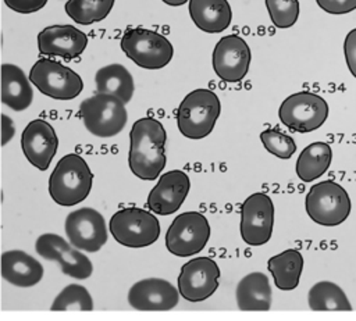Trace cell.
<instances>
[{
    "instance_id": "6da1fadb",
    "label": "cell",
    "mask_w": 356,
    "mask_h": 321,
    "mask_svg": "<svg viewBox=\"0 0 356 321\" xmlns=\"http://www.w3.org/2000/svg\"><path fill=\"white\" fill-rule=\"evenodd\" d=\"M167 133L163 124L152 117L134 122L129 131L128 164L132 174L145 181H154L165 167Z\"/></svg>"
},
{
    "instance_id": "7a4b0ae2",
    "label": "cell",
    "mask_w": 356,
    "mask_h": 321,
    "mask_svg": "<svg viewBox=\"0 0 356 321\" xmlns=\"http://www.w3.org/2000/svg\"><path fill=\"white\" fill-rule=\"evenodd\" d=\"M93 174L76 153L58 160L49 178V195L60 206L71 207L83 201L92 190Z\"/></svg>"
},
{
    "instance_id": "3957f363",
    "label": "cell",
    "mask_w": 356,
    "mask_h": 321,
    "mask_svg": "<svg viewBox=\"0 0 356 321\" xmlns=\"http://www.w3.org/2000/svg\"><path fill=\"white\" fill-rule=\"evenodd\" d=\"M221 103L210 89H195L181 101L177 111V126L188 139L209 136L220 117Z\"/></svg>"
},
{
    "instance_id": "277c9868",
    "label": "cell",
    "mask_w": 356,
    "mask_h": 321,
    "mask_svg": "<svg viewBox=\"0 0 356 321\" xmlns=\"http://www.w3.org/2000/svg\"><path fill=\"white\" fill-rule=\"evenodd\" d=\"M305 208L316 224L337 227L349 217L352 201L339 183L327 179L310 188L305 199Z\"/></svg>"
},
{
    "instance_id": "5b68a950",
    "label": "cell",
    "mask_w": 356,
    "mask_h": 321,
    "mask_svg": "<svg viewBox=\"0 0 356 321\" xmlns=\"http://www.w3.org/2000/svg\"><path fill=\"white\" fill-rule=\"evenodd\" d=\"M120 46L129 60L145 69L165 67L174 54V47L165 36L146 28L127 29Z\"/></svg>"
},
{
    "instance_id": "8992f818",
    "label": "cell",
    "mask_w": 356,
    "mask_h": 321,
    "mask_svg": "<svg viewBox=\"0 0 356 321\" xmlns=\"http://www.w3.org/2000/svg\"><path fill=\"white\" fill-rule=\"evenodd\" d=\"M79 117L85 128L99 138L115 136L128 121L125 103L107 93H96L85 99L79 106Z\"/></svg>"
},
{
    "instance_id": "52a82bcc",
    "label": "cell",
    "mask_w": 356,
    "mask_h": 321,
    "mask_svg": "<svg viewBox=\"0 0 356 321\" xmlns=\"http://www.w3.org/2000/svg\"><path fill=\"white\" fill-rule=\"evenodd\" d=\"M152 213L138 207L118 210L108 224L113 238L120 245L132 249L153 245L160 236V222Z\"/></svg>"
},
{
    "instance_id": "ba28073f",
    "label": "cell",
    "mask_w": 356,
    "mask_h": 321,
    "mask_svg": "<svg viewBox=\"0 0 356 321\" xmlns=\"http://www.w3.org/2000/svg\"><path fill=\"white\" fill-rule=\"evenodd\" d=\"M31 82L40 93L56 100H72L83 89L82 78L51 58H39L29 71Z\"/></svg>"
},
{
    "instance_id": "9c48e42d",
    "label": "cell",
    "mask_w": 356,
    "mask_h": 321,
    "mask_svg": "<svg viewBox=\"0 0 356 321\" xmlns=\"http://www.w3.org/2000/svg\"><path fill=\"white\" fill-rule=\"evenodd\" d=\"M210 224L199 211L178 214L165 233L167 250L178 257H189L204 249L210 239Z\"/></svg>"
},
{
    "instance_id": "30bf717a",
    "label": "cell",
    "mask_w": 356,
    "mask_h": 321,
    "mask_svg": "<svg viewBox=\"0 0 356 321\" xmlns=\"http://www.w3.org/2000/svg\"><path fill=\"white\" fill-rule=\"evenodd\" d=\"M328 111V104L321 96L312 92H298L281 103L278 117L291 131L312 132L325 122Z\"/></svg>"
},
{
    "instance_id": "8fae6325",
    "label": "cell",
    "mask_w": 356,
    "mask_h": 321,
    "mask_svg": "<svg viewBox=\"0 0 356 321\" xmlns=\"http://www.w3.org/2000/svg\"><path fill=\"white\" fill-rule=\"evenodd\" d=\"M68 242L82 252H99L107 242V228L103 215L92 207L71 211L64 222Z\"/></svg>"
},
{
    "instance_id": "7c38bea8",
    "label": "cell",
    "mask_w": 356,
    "mask_h": 321,
    "mask_svg": "<svg viewBox=\"0 0 356 321\" xmlns=\"http://www.w3.org/2000/svg\"><path fill=\"white\" fill-rule=\"evenodd\" d=\"M274 227V204L266 193L250 195L241 207V236L250 246L270 240Z\"/></svg>"
},
{
    "instance_id": "4fadbf2b",
    "label": "cell",
    "mask_w": 356,
    "mask_h": 321,
    "mask_svg": "<svg viewBox=\"0 0 356 321\" xmlns=\"http://www.w3.org/2000/svg\"><path fill=\"white\" fill-rule=\"evenodd\" d=\"M36 253L50 261H57L63 274L75 279H86L93 272L92 261L82 250L72 247L63 236L57 233H43L36 239Z\"/></svg>"
},
{
    "instance_id": "5bb4252c",
    "label": "cell",
    "mask_w": 356,
    "mask_h": 321,
    "mask_svg": "<svg viewBox=\"0 0 356 321\" xmlns=\"http://www.w3.org/2000/svg\"><path fill=\"white\" fill-rule=\"evenodd\" d=\"M220 268L210 257H196L181 267L177 283L179 295L188 302H202L218 288Z\"/></svg>"
},
{
    "instance_id": "9a60e30c",
    "label": "cell",
    "mask_w": 356,
    "mask_h": 321,
    "mask_svg": "<svg viewBox=\"0 0 356 321\" xmlns=\"http://www.w3.org/2000/svg\"><path fill=\"white\" fill-rule=\"evenodd\" d=\"M250 49L248 43L238 35L222 36L213 50V69L224 82L242 81L250 65Z\"/></svg>"
},
{
    "instance_id": "2e32d148",
    "label": "cell",
    "mask_w": 356,
    "mask_h": 321,
    "mask_svg": "<svg viewBox=\"0 0 356 321\" xmlns=\"http://www.w3.org/2000/svg\"><path fill=\"white\" fill-rule=\"evenodd\" d=\"M21 149L35 168L46 171L58 149V138L54 128L42 118L31 121L22 131Z\"/></svg>"
},
{
    "instance_id": "e0dca14e",
    "label": "cell",
    "mask_w": 356,
    "mask_h": 321,
    "mask_svg": "<svg viewBox=\"0 0 356 321\" xmlns=\"http://www.w3.org/2000/svg\"><path fill=\"white\" fill-rule=\"evenodd\" d=\"M179 290L167 279L146 278L135 282L128 292L131 307L142 311H165L178 304Z\"/></svg>"
},
{
    "instance_id": "ac0fdd59",
    "label": "cell",
    "mask_w": 356,
    "mask_h": 321,
    "mask_svg": "<svg viewBox=\"0 0 356 321\" xmlns=\"http://www.w3.org/2000/svg\"><path fill=\"white\" fill-rule=\"evenodd\" d=\"M189 189V176L181 170H171L163 174L149 192L146 206L157 215L174 214L185 201Z\"/></svg>"
},
{
    "instance_id": "d6986e66",
    "label": "cell",
    "mask_w": 356,
    "mask_h": 321,
    "mask_svg": "<svg viewBox=\"0 0 356 321\" xmlns=\"http://www.w3.org/2000/svg\"><path fill=\"white\" fill-rule=\"evenodd\" d=\"M88 36L74 25H50L38 33V49L43 56L72 60L83 53Z\"/></svg>"
},
{
    "instance_id": "ffe728a7",
    "label": "cell",
    "mask_w": 356,
    "mask_h": 321,
    "mask_svg": "<svg viewBox=\"0 0 356 321\" xmlns=\"http://www.w3.org/2000/svg\"><path fill=\"white\" fill-rule=\"evenodd\" d=\"M43 272V265L22 250H7L1 254V277L14 286H33L40 282Z\"/></svg>"
},
{
    "instance_id": "44dd1931",
    "label": "cell",
    "mask_w": 356,
    "mask_h": 321,
    "mask_svg": "<svg viewBox=\"0 0 356 321\" xmlns=\"http://www.w3.org/2000/svg\"><path fill=\"white\" fill-rule=\"evenodd\" d=\"M188 10L193 24L207 33L222 32L232 19V10L227 0H189Z\"/></svg>"
},
{
    "instance_id": "7402d4cb",
    "label": "cell",
    "mask_w": 356,
    "mask_h": 321,
    "mask_svg": "<svg viewBox=\"0 0 356 321\" xmlns=\"http://www.w3.org/2000/svg\"><path fill=\"white\" fill-rule=\"evenodd\" d=\"M33 90L31 79L14 64L1 65V101L14 111H22L31 106Z\"/></svg>"
},
{
    "instance_id": "603a6c76",
    "label": "cell",
    "mask_w": 356,
    "mask_h": 321,
    "mask_svg": "<svg viewBox=\"0 0 356 321\" xmlns=\"http://www.w3.org/2000/svg\"><path fill=\"white\" fill-rule=\"evenodd\" d=\"M236 304L242 311H266L271 307V286L263 272H250L236 285Z\"/></svg>"
},
{
    "instance_id": "cb8c5ba5",
    "label": "cell",
    "mask_w": 356,
    "mask_h": 321,
    "mask_svg": "<svg viewBox=\"0 0 356 321\" xmlns=\"http://www.w3.org/2000/svg\"><path fill=\"white\" fill-rule=\"evenodd\" d=\"M267 268L278 289L292 290L299 285L303 271V256L295 249L284 250L268 258Z\"/></svg>"
},
{
    "instance_id": "d4e9b609",
    "label": "cell",
    "mask_w": 356,
    "mask_h": 321,
    "mask_svg": "<svg viewBox=\"0 0 356 321\" xmlns=\"http://www.w3.org/2000/svg\"><path fill=\"white\" fill-rule=\"evenodd\" d=\"M96 92L121 99L125 104L132 99L135 85L131 72L121 64H108L97 69L95 75Z\"/></svg>"
},
{
    "instance_id": "484cf974",
    "label": "cell",
    "mask_w": 356,
    "mask_h": 321,
    "mask_svg": "<svg viewBox=\"0 0 356 321\" xmlns=\"http://www.w3.org/2000/svg\"><path fill=\"white\" fill-rule=\"evenodd\" d=\"M332 150L325 142H314L306 146L296 160V175L303 182L320 178L330 167Z\"/></svg>"
},
{
    "instance_id": "4316f807",
    "label": "cell",
    "mask_w": 356,
    "mask_h": 321,
    "mask_svg": "<svg viewBox=\"0 0 356 321\" xmlns=\"http://www.w3.org/2000/svg\"><path fill=\"white\" fill-rule=\"evenodd\" d=\"M309 307L314 311H350L352 306L345 292L334 282L320 281L307 293Z\"/></svg>"
},
{
    "instance_id": "83f0119b",
    "label": "cell",
    "mask_w": 356,
    "mask_h": 321,
    "mask_svg": "<svg viewBox=\"0 0 356 321\" xmlns=\"http://www.w3.org/2000/svg\"><path fill=\"white\" fill-rule=\"evenodd\" d=\"M114 6V0H68L64 6L68 17L79 25H90L104 19Z\"/></svg>"
},
{
    "instance_id": "f1b7e54d",
    "label": "cell",
    "mask_w": 356,
    "mask_h": 321,
    "mask_svg": "<svg viewBox=\"0 0 356 321\" xmlns=\"http://www.w3.org/2000/svg\"><path fill=\"white\" fill-rule=\"evenodd\" d=\"M51 311H65V310H93V300L88 289L82 285L70 283L67 285L53 300Z\"/></svg>"
},
{
    "instance_id": "f546056e",
    "label": "cell",
    "mask_w": 356,
    "mask_h": 321,
    "mask_svg": "<svg viewBox=\"0 0 356 321\" xmlns=\"http://www.w3.org/2000/svg\"><path fill=\"white\" fill-rule=\"evenodd\" d=\"M266 7L274 26L286 29L295 25L299 17V0H266Z\"/></svg>"
},
{
    "instance_id": "4dcf8cb0",
    "label": "cell",
    "mask_w": 356,
    "mask_h": 321,
    "mask_svg": "<svg viewBox=\"0 0 356 321\" xmlns=\"http://www.w3.org/2000/svg\"><path fill=\"white\" fill-rule=\"evenodd\" d=\"M260 140L266 150L278 158L288 160L296 151V143L289 136L277 129H266L260 133Z\"/></svg>"
},
{
    "instance_id": "1f68e13d",
    "label": "cell",
    "mask_w": 356,
    "mask_h": 321,
    "mask_svg": "<svg viewBox=\"0 0 356 321\" xmlns=\"http://www.w3.org/2000/svg\"><path fill=\"white\" fill-rule=\"evenodd\" d=\"M317 6L328 14L341 15L356 10V0H316Z\"/></svg>"
},
{
    "instance_id": "d6a6232c",
    "label": "cell",
    "mask_w": 356,
    "mask_h": 321,
    "mask_svg": "<svg viewBox=\"0 0 356 321\" xmlns=\"http://www.w3.org/2000/svg\"><path fill=\"white\" fill-rule=\"evenodd\" d=\"M4 3L15 13L31 14L42 10L47 4V0H4Z\"/></svg>"
},
{
    "instance_id": "836d02e7",
    "label": "cell",
    "mask_w": 356,
    "mask_h": 321,
    "mask_svg": "<svg viewBox=\"0 0 356 321\" xmlns=\"http://www.w3.org/2000/svg\"><path fill=\"white\" fill-rule=\"evenodd\" d=\"M343 53L350 74L356 78V28L352 29L343 42Z\"/></svg>"
},
{
    "instance_id": "e575fe53",
    "label": "cell",
    "mask_w": 356,
    "mask_h": 321,
    "mask_svg": "<svg viewBox=\"0 0 356 321\" xmlns=\"http://www.w3.org/2000/svg\"><path fill=\"white\" fill-rule=\"evenodd\" d=\"M1 126H3V146H6L10 139H13L14 133H15V129H14V124L13 121L7 117V115H3V121H1Z\"/></svg>"
},
{
    "instance_id": "d590c367",
    "label": "cell",
    "mask_w": 356,
    "mask_h": 321,
    "mask_svg": "<svg viewBox=\"0 0 356 321\" xmlns=\"http://www.w3.org/2000/svg\"><path fill=\"white\" fill-rule=\"evenodd\" d=\"M163 3L168 4V6H172V7H178V6H182L185 4L188 0H161Z\"/></svg>"
}]
</instances>
